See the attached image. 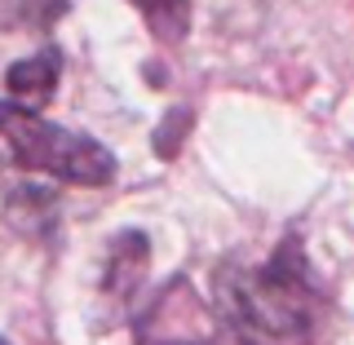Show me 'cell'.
Returning <instances> with one entry per match:
<instances>
[{
	"label": "cell",
	"mask_w": 354,
	"mask_h": 345,
	"mask_svg": "<svg viewBox=\"0 0 354 345\" xmlns=\"http://www.w3.org/2000/svg\"><path fill=\"white\" fill-rule=\"evenodd\" d=\"M217 306L239 345H319L324 337V288L297 235L279 239L261 265H221Z\"/></svg>",
	"instance_id": "obj_1"
},
{
	"label": "cell",
	"mask_w": 354,
	"mask_h": 345,
	"mask_svg": "<svg viewBox=\"0 0 354 345\" xmlns=\"http://www.w3.org/2000/svg\"><path fill=\"white\" fill-rule=\"evenodd\" d=\"M0 142L9 147V160L27 173H44L71 186H111L120 173L115 155L97 138L80 129H62L44 120L40 111H22L14 102H0Z\"/></svg>",
	"instance_id": "obj_2"
},
{
	"label": "cell",
	"mask_w": 354,
	"mask_h": 345,
	"mask_svg": "<svg viewBox=\"0 0 354 345\" xmlns=\"http://www.w3.org/2000/svg\"><path fill=\"white\" fill-rule=\"evenodd\" d=\"M58 71H62V62H58L53 49L31 53V58H18L5 71V88H9V97H14V106L40 111L53 93H58Z\"/></svg>",
	"instance_id": "obj_3"
},
{
	"label": "cell",
	"mask_w": 354,
	"mask_h": 345,
	"mask_svg": "<svg viewBox=\"0 0 354 345\" xmlns=\"http://www.w3.org/2000/svg\"><path fill=\"white\" fill-rule=\"evenodd\" d=\"M147 252H151V243H147V235H142V230H124V235L111 239L102 292L115 297V301L133 297V288L142 283V274H147Z\"/></svg>",
	"instance_id": "obj_4"
},
{
	"label": "cell",
	"mask_w": 354,
	"mask_h": 345,
	"mask_svg": "<svg viewBox=\"0 0 354 345\" xmlns=\"http://www.w3.org/2000/svg\"><path fill=\"white\" fill-rule=\"evenodd\" d=\"M5 213L9 221H14L18 230H27V235H49V226H53V213H58V195L53 191H44V186L36 182H22L9 191V204H5Z\"/></svg>",
	"instance_id": "obj_5"
},
{
	"label": "cell",
	"mask_w": 354,
	"mask_h": 345,
	"mask_svg": "<svg viewBox=\"0 0 354 345\" xmlns=\"http://www.w3.org/2000/svg\"><path fill=\"white\" fill-rule=\"evenodd\" d=\"M160 44H182L191 31V0H133Z\"/></svg>",
	"instance_id": "obj_6"
},
{
	"label": "cell",
	"mask_w": 354,
	"mask_h": 345,
	"mask_svg": "<svg viewBox=\"0 0 354 345\" xmlns=\"http://www.w3.org/2000/svg\"><path fill=\"white\" fill-rule=\"evenodd\" d=\"M186 129H191V111H186V106H173L169 115H164V124L155 129V151H160L164 160H173L177 147H182V138H186Z\"/></svg>",
	"instance_id": "obj_7"
},
{
	"label": "cell",
	"mask_w": 354,
	"mask_h": 345,
	"mask_svg": "<svg viewBox=\"0 0 354 345\" xmlns=\"http://www.w3.org/2000/svg\"><path fill=\"white\" fill-rule=\"evenodd\" d=\"M173 345H217L213 337H195V341H173Z\"/></svg>",
	"instance_id": "obj_8"
},
{
	"label": "cell",
	"mask_w": 354,
	"mask_h": 345,
	"mask_svg": "<svg viewBox=\"0 0 354 345\" xmlns=\"http://www.w3.org/2000/svg\"><path fill=\"white\" fill-rule=\"evenodd\" d=\"M0 345H9V341H5V337H0Z\"/></svg>",
	"instance_id": "obj_9"
}]
</instances>
